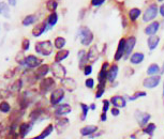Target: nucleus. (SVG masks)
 Listing matches in <instances>:
<instances>
[{
  "label": "nucleus",
  "mask_w": 164,
  "mask_h": 139,
  "mask_svg": "<svg viewBox=\"0 0 164 139\" xmlns=\"http://www.w3.org/2000/svg\"><path fill=\"white\" fill-rule=\"evenodd\" d=\"M78 36L81 38V43L84 46H89L94 41V33L88 27H82L78 31Z\"/></svg>",
  "instance_id": "nucleus-1"
},
{
  "label": "nucleus",
  "mask_w": 164,
  "mask_h": 139,
  "mask_svg": "<svg viewBox=\"0 0 164 139\" xmlns=\"http://www.w3.org/2000/svg\"><path fill=\"white\" fill-rule=\"evenodd\" d=\"M159 13V8L155 3H150L149 6H147V9L145 10V12L143 14V21L144 23H149L152 21L157 17V15Z\"/></svg>",
  "instance_id": "nucleus-2"
},
{
  "label": "nucleus",
  "mask_w": 164,
  "mask_h": 139,
  "mask_svg": "<svg viewBox=\"0 0 164 139\" xmlns=\"http://www.w3.org/2000/svg\"><path fill=\"white\" fill-rule=\"evenodd\" d=\"M35 51L37 53L43 56H50L53 53V44L50 41H42L38 42L35 44Z\"/></svg>",
  "instance_id": "nucleus-3"
},
{
  "label": "nucleus",
  "mask_w": 164,
  "mask_h": 139,
  "mask_svg": "<svg viewBox=\"0 0 164 139\" xmlns=\"http://www.w3.org/2000/svg\"><path fill=\"white\" fill-rule=\"evenodd\" d=\"M50 70H52V73L53 75L58 78V79L63 80L65 78V75H67V71L63 65H61L59 62H55L54 64L50 65Z\"/></svg>",
  "instance_id": "nucleus-4"
},
{
  "label": "nucleus",
  "mask_w": 164,
  "mask_h": 139,
  "mask_svg": "<svg viewBox=\"0 0 164 139\" xmlns=\"http://www.w3.org/2000/svg\"><path fill=\"white\" fill-rule=\"evenodd\" d=\"M150 118H151L150 113H144V111H141V110H136L135 111V119H136L138 125L141 127L146 126L148 124V122H149Z\"/></svg>",
  "instance_id": "nucleus-5"
},
{
  "label": "nucleus",
  "mask_w": 164,
  "mask_h": 139,
  "mask_svg": "<svg viewBox=\"0 0 164 139\" xmlns=\"http://www.w3.org/2000/svg\"><path fill=\"white\" fill-rule=\"evenodd\" d=\"M161 81V76L160 75H153V76H149L145 78L143 81V86L145 88L152 89L159 86V83Z\"/></svg>",
  "instance_id": "nucleus-6"
},
{
  "label": "nucleus",
  "mask_w": 164,
  "mask_h": 139,
  "mask_svg": "<svg viewBox=\"0 0 164 139\" xmlns=\"http://www.w3.org/2000/svg\"><path fill=\"white\" fill-rule=\"evenodd\" d=\"M136 45V38L135 36H129L126 38V47H124V59L130 58L132 55V51Z\"/></svg>",
  "instance_id": "nucleus-7"
},
{
  "label": "nucleus",
  "mask_w": 164,
  "mask_h": 139,
  "mask_svg": "<svg viewBox=\"0 0 164 139\" xmlns=\"http://www.w3.org/2000/svg\"><path fill=\"white\" fill-rule=\"evenodd\" d=\"M65 98V91H63V89H56L54 90L52 93H50V104L52 105H58L60 102L63 100Z\"/></svg>",
  "instance_id": "nucleus-8"
},
{
  "label": "nucleus",
  "mask_w": 164,
  "mask_h": 139,
  "mask_svg": "<svg viewBox=\"0 0 164 139\" xmlns=\"http://www.w3.org/2000/svg\"><path fill=\"white\" fill-rule=\"evenodd\" d=\"M109 68V62H104L102 65V68L100 70L99 74H98V80H99V85H103L105 86V83L107 81V71Z\"/></svg>",
  "instance_id": "nucleus-9"
},
{
  "label": "nucleus",
  "mask_w": 164,
  "mask_h": 139,
  "mask_svg": "<svg viewBox=\"0 0 164 139\" xmlns=\"http://www.w3.org/2000/svg\"><path fill=\"white\" fill-rule=\"evenodd\" d=\"M124 47H126V38H122L118 43L117 49H116V53H115V61H119L122 57H124Z\"/></svg>",
  "instance_id": "nucleus-10"
},
{
  "label": "nucleus",
  "mask_w": 164,
  "mask_h": 139,
  "mask_svg": "<svg viewBox=\"0 0 164 139\" xmlns=\"http://www.w3.org/2000/svg\"><path fill=\"white\" fill-rule=\"evenodd\" d=\"M42 59L38 58L35 56H28L25 58V63L24 65H27L28 68H37L39 65H41Z\"/></svg>",
  "instance_id": "nucleus-11"
},
{
  "label": "nucleus",
  "mask_w": 164,
  "mask_h": 139,
  "mask_svg": "<svg viewBox=\"0 0 164 139\" xmlns=\"http://www.w3.org/2000/svg\"><path fill=\"white\" fill-rule=\"evenodd\" d=\"M50 28V26L47 23H40L33 28L32 30V36H40L41 34H43L46 30H48Z\"/></svg>",
  "instance_id": "nucleus-12"
},
{
  "label": "nucleus",
  "mask_w": 164,
  "mask_h": 139,
  "mask_svg": "<svg viewBox=\"0 0 164 139\" xmlns=\"http://www.w3.org/2000/svg\"><path fill=\"white\" fill-rule=\"evenodd\" d=\"M54 86H55V81L53 78H50H50H44L40 83V89L42 92H48L54 88Z\"/></svg>",
  "instance_id": "nucleus-13"
},
{
  "label": "nucleus",
  "mask_w": 164,
  "mask_h": 139,
  "mask_svg": "<svg viewBox=\"0 0 164 139\" xmlns=\"http://www.w3.org/2000/svg\"><path fill=\"white\" fill-rule=\"evenodd\" d=\"M111 104L117 108H124L127 106V100L120 95H115L111 98Z\"/></svg>",
  "instance_id": "nucleus-14"
},
{
  "label": "nucleus",
  "mask_w": 164,
  "mask_h": 139,
  "mask_svg": "<svg viewBox=\"0 0 164 139\" xmlns=\"http://www.w3.org/2000/svg\"><path fill=\"white\" fill-rule=\"evenodd\" d=\"M118 72H119V68H118L117 64H113L109 66V71H107V81L109 83H114L116 77L118 75Z\"/></svg>",
  "instance_id": "nucleus-15"
},
{
  "label": "nucleus",
  "mask_w": 164,
  "mask_h": 139,
  "mask_svg": "<svg viewBox=\"0 0 164 139\" xmlns=\"http://www.w3.org/2000/svg\"><path fill=\"white\" fill-rule=\"evenodd\" d=\"M159 28H160V23H159V21H152V23H150V24L145 28V33L149 36H155V33L158 32Z\"/></svg>",
  "instance_id": "nucleus-16"
},
{
  "label": "nucleus",
  "mask_w": 164,
  "mask_h": 139,
  "mask_svg": "<svg viewBox=\"0 0 164 139\" xmlns=\"http://www.w3.org/2000/svg\"><path fill=\"white\" fill-rule=\"evenodd\" d=\"M144 59H145V55L143 53H140V51L132 53L131 56H130V62L134 65L141 64L144 61Z\"/></svg>",
  "instance_id": "nucleus-17"
},
{
  "label": "nucleus",
  "mask_w": 164,
  "mask_h": 139,
  "mask_svg": "<svg viewBox=\"0 0 164 139\" xmlns=\"http://www.w3.org/2000/svg\"><path fill=\"white\" fill-rule=\"evenodd\" d=\"M100 56V53L98 51V47L96 45H94L92 47H90L89 51L87 53V57H88V61H90V62H94V61H97L98 58Z\"/></svg>",
  "instance_id": "nucleus-18"
},
{
  "label": "nucleus",
  "mask_w": 164,
  "mask_h": 139,
  "mask_svg": "<svg viewBox=\"0 0 164 139\" xmlns=\"http://www.w3.org/2000/svg\"><path fill=\"white\" fill-rule=\"evenodd\" d=\"M69 113H71V106L69 104H61V105H58V107H57L55 110L56 115H68Z\"/></svg>",
  "instance_id": "nucleus-19"
},
{
  "label": "nucleus",
  "mask_w": 164,
  "mask_h": 139,
  "mask_svg": "<svg viewBox=\"0 0 164 139\" xmlns=\"http://www.w3.org/2000/svg\"><path fill=\"white\" fill-rule=\"evenodd\" d=\"M159 43H160V38L158 36H150L147 40V44H148V47H149L150 51L155 49Z\"/></svg>",
  "instance_id": "nucleus-20"
},
{
  "label": "nucleus",
  "mask_w": 164,
  "mask_h": 139,
  "mask_svg": "<svg viewBox=\"0 0 164 139\" xmlns=\"http://www.w3.org/2000/svg\"><path fill=\"white\" fill-rule=\"evenodd\" d=\"M62 83H63V86L65 87V89H67L68 91L72 92L76 88V83L72 78H65V79L62 80Z\"/></svg>",
  "instance_id": "nucleus-21"
},
{
  "label": "nucleus",
  "mask_w": 164,
  "mask_h": 139,
  "mask_svg": "<svg viewBox=\"0 0 164 139\" xmlns=\"http://www.w3.org/2000/svg\"><path fill=\"white\" fill-rule=\"evenodd\" d=\"M98 130V127L96 125H87V126L83 127L82 130H81V134H82L83 136H89L91 134L96 133Z\"/></svg>",
  "instance_id": "nucleus-22"
},
{
  "label": "nucleus",
  "mask_w": 164,
  "mask_h": 139,
  "mask_svg": "<svg viewBox=\"0 0 164 139\" xmlns=\"http://www.w3.org/2000/svg\"><path fill=\"white\" fill-rule=\"evenodd\" d=\"M48 72H50V66L46 64H43V65H41V66H39V68L37 70V72H35V76H37V78H42V77L45 76Z\"/></svg>",
  "instance_id": "nucleus-23"
},
{
  "label": "nucleus",
  "mask_w": 164,
  "mask_h": 139,
  "mask_svg": "<svg viewBox=\"0 0 164 139\" xmlns=\"http://www.w3.org/2000/svg\"><path fill=\"white\" fill-rule=\"evenodd\" d=\"M70 51H67V49H60L58 53H56L55 56V62H61L62 60H65V58H68Z\"/></svg>",
  "instance_id": "nucleus-24"
},
{
  "label": "nucleus",
  "mask_w": 164,
  "mask_h": 139,
  "mask_svg": "<svg viewBox=\"0 0 164 139\" xmlns=\"http://www.w3.org/2000/svg\"><path fill=\"white\" fill-rule=\"evenodd\" d=\"M141 14H142V11L138 8H133V9H131L129 11V17L131 19V21H137V18L141 16Z\"/></svg>",
  "instance_id": "nucleus-25"
},
{
  "label": "nucleus",
  "mask_w": 164,
  "mask_h": 139,
  "mask_svg": "<svg viewBox=\"0 0 164 139\" xmlns=\"http://www.w3.org/2000/svg\"><path fill=\"white\" fill-rule=\"evenodd\" d=\"M161 72V68L159 66L157 63H152V64H150L147 68V74L149 75V76H153V75L158 74Z\"/></svg>",
  "instance_id": "nucleus-26"
},
{
  "label": "nucleus",
  "mask_w": 164,
  "mask_h": 139,
  "mask_svg": "<svg viewBox=\"0 0 164 139\" xmlns=\"http://www.w3.org/2000/svg\"><path fill=\"white\" fill-rule=\"evenodd\" d=\"M78 61H79V68H84L85 63L88 61V57L86 51H78Z\"/></svg>",
  "instance_id": "nucleus-27"
},
{
  "label": "nucleus",
  "mask_w": 164,
  "mask_h": 139,
  "mask_svg": "<svg viewBox=\"0 0 164 139\" xmlns=\"http://www.w3.org/2000/svg\"><path fill=\"white\" fill-rule=\"evenodd\" d=\"M54 130V126L52 124L50 125H47L46 127H45V130L42 132L40 135H39L38 137H35V138H32V139H44V138H46L47 136H50V134H52V132H53Z\"/></svg>",
  "instance_id": "nucleus-28"
},
{
  "label": "nucleus",
  "mask_w": 164,
  "mask_h": 139,
  "mask_svg": "<svg viewBox=\"0 0 164 139\" xmlns=\"http://www.w3.org/2000/svg\"><path fill=\"white\" fill-rule=\"evenodd\" d=\"M57 21H58V14H57V12H52L48 15L46 23L50 25V27H53L57 24Z\"/></svg>",
  "instance_id": "nucleus-29"
},
{
  "label": "nucleus",
  "mask_w": 164,
  "mask_h": 139,
  "mask_svg": "<svg viewBox=\"0 0 164 139\" xmlns=\"http://www.w3.org/2000/svg\"><path fill=\"white\" fill-rule=\"evenodd\" d=\"M55 47L58 48V49H62V48L65 47V38H62V36H57L55 38Z\"/></svg>",
  "instance_id": "nucleus-30"
},
{
  "label": "nucleus",
  "mask_w": 164,
  "mask_h": 139,
  "mask_svg": "<svg viewBox=\"0 0 164 139\" xmlns=\"http://www.w3.org/2000/svg\"><path fill=\"white\" fill-rule=\"evenodd\" d=\"M155 130V123H149V124H147L145 127H143V132L147 135H149V136H152L153 132Z\"/></svg>",
  "instance_id": "nucleus-31"
},
{
  "label": "nucleus",
  "mask_w": 164,
  "mask_h": 139,
  "mask_svg": "<svg viewBox=\"0 0 164 139\" xmlns=\"http://www.w3.org/2000/svg\"><path fill=\"white\" fill-rule=\"evenodd\" d=\"M35 21H37L35 15H28L23 19V25L24 26H29V25H32Z\"/></svg>",
  "instance_id": "nucleus-32"
},
{
  "label": "nucleus",
  "mask_w": 164,
  "mask_h": 139,
  "mask_svg": "<svg viewBox=\"0 0 164 139\" xmlns=\"http://www.w3.org/2000/svg\"><path fill=\"white\" fill-rule=\"evenodd\" d=\"M46 8L50 10V11L55 12L56 10H57V8H58V2H57L56 0H48L46 2Z\"/></svg>",
  "instance_id": "nucleus-33"
},
{
  "label": "nucleus",
  "mask_w": 164,
  "mask_h": 139,
  "mask_svg": "<svg viewBox=\"0 0 164 139\" xmlns=\"http://www.w3.org/2000/svg\"><path fill=\"white\" fill-rule=\"evenodd\" d=\"M146 95H147L146 92L136 91L132 96H129V101H135V100H137V98H144V96H146Z\"/></svg>",
  "instance_id": "nucleus-34"
},
{
  "label": "nucleus",
  "mask_w": 164,
  "mask_h": 139,
  "mask_svg": "<svg viewBox=\"0 0 164 139\" xmlns=\"http://www.w3.org/2000/svg\"><path fill=\"white\" fill-rule=\"evenodd\" d=\"M31 128H32V125L31 124H29V123H24V124H22V126H21V134L23 135V136H25V135H26Z\"/></svg>",
  "instance_id": "nucleus-35"
},
{
  "label": "nucleus",
  "mask_w": 164,
  "mask_h": 139,
  "mask_svg": "<svg viewBox=\"0 0 164 139\" xmlns=\"http://www.w3.org/2000/svg\"><path fill=\"white\" fill-rule=\"evenodd\" d=\"M10 109H11V107H10L9 103H6V102L0 103V111L1 113H9Z\"/></svg>",
  "instance_id": "nucleus-36"
},
{
  "label": "nucleus",
  "mask_w": 164,
  "mask_h": 139,
  "mask_svg": "<svg viewBox=\"0 0 164 139\" xmlns=\"http://www.w3.org/2000/svg\"><path fill=\"white\" fill-rule=\"evenodd\" d=\"M81 107H82V120H85L86 117H87L89 107H88L87 105H86V104H84V103L81 104Z\"/></svg>",
  "instance_id": "nucleus-37"
},
{
  "label": "nucleus",
  "mask_w": 164,
  "mask_h": 139,
  "mask_svg": "<svg viewBox=\"0 0 164 139\" xmlns=\"http://www.w3.org/2000/svg\"><path fill=\"white\" fill-rule=\"evenodd\" d=\"M104 91H105V88L103 85H99L98 86V90H97V93H96V98H100L104 94Z\"/></svg>",
  "instance_id": "nucleus-38"
},
{
  "label": "nucleus",
  "mask_w": 164,
  "mask_h": 139,
  "mask_svg": "<svg viewBox=\"0 0 164 139\" xmlns=\"http://www.w3.org/2000/svg\"><path fill=\"white\" fill-rule=\"evenodd\" d=\"M106 0H91L90 1V4L94 8H98V6H101L102 4L105 3Z\"/></svg>",
  "instance_id": "nucleus-39"
},
{
  "label": "nucleus",
  "mask_w": 164,
  "mask_h": 139,
  "mask_svg": "<svg viewBox=\"0 0 164 139\" xmlns=\"http://www.w3.org/2000/svg\"><path fill=\"white\" fill-rule=\"evenodd\" d=\"M109 105H111V101H109V100H104L103 101V113H107L109 110Z\"/></svg>",
  "instance_id": "nucleus-40"
},
{
  "label": "nucleus",
  "mask_w": 164,
  "mask_h": 139,
  "mask_svg": "<svg viewBox=\"0 0 164 139\" xmlns=\"http://www.w3.org/2000/svg\"><path fill=\"white\" fill-rule=\"evenodd\" d=\"M85 85H86V87H87V88H89V89L94 88V78H87V79H86V81H85Z\"/></svg>",
  "instance_id": "nucleus-41"
},
{
  "label": "nucleus",
  "mask_w": 164,
  "mask_h": 139,
  "mask_svg": "<svg viewBox=\"0 0 164 139\" xmlns=\"http://www.w3.org/2000/svg\"><path fill=\"white\" fill-rule=\"evenodd\" d=\"M91 73H92V66L89 64L85 65V66H84V75L88 76V75H90Z\"/></svg>",
  "instance_id": "nucleus-42"
},
{
  "label": "nucleus",
  "mask_w": 164,
  "mask_h": 139,
  "mask_svg": "<svg viewBox=\"0 0 164 139\" xmlns=\"http://www.w3.org/2000/svg\"><path fill=\"white\" fill-rule=\"evenodd\" d=\"M68 123H69V120H68V119H58V121H57V124H58L59 126H62V127L67 126Z\"/></svg>",
  "instance_id": "nucleus-43"
},
{
  "label": "nucleus",
  "mask_w": 164,
  "mask_h": 139,
  "mask_svg": "<svg viewBox=\"0 0 164 139\" xmlns=\"http://www.w3.org/2000/svg\"><path fill=\"white\" fill-rule=\"evenodd\" d=\"M23 51H28L29 49V46H30V42L29 40H27V38H25L23 41Z\"/></svg>",
  "instance_id": "nucleus-44"
},
{
  "label": "nucleus",
  "mask_w": 164,
  "mask_h": 139,
  "mask_svg": "<svg viewBox=\"0 0 164 139\" xmlns=\"http://www.w3.org/2000/svg\"><path fill=\"white\" fill-rule=\"evenodd\" d=\"M111 115L117 117V115H120V110H119V108H117V107H113V108H111Z\"/></svg>",
  "instance_id": "nucleus-45"
},
{
  "label": "nucleus",
  "mask_w": 164,
  "mask_h": 139,
  "mask_svg": "<svg viewBox=\"0 0 164 139\" xmlns=\"http://www.w3.org/2000/svg\"><path fill=\"white\" fill-rule=\"evenodd\" d=\"M1 13H2L6 17H9V8L6 6V4H3L2 6V11H1Z\"/></svg>",
  "instance_id": "nucleus-46"
},
{
  "label": "nucleus",
  "mask_w": 164,
  "mask_h": 139,
  "mask_svg": "<svg viewBox=\"0 0 164 139\" xmlns=\"http://www.w3.org/2000/svg\"><path fill=\"white\" fill-rule=\"evenodd\" d=\"M21 87H22V80H17V81H16V85L13 86V90H14V91H18V90L21 89Z\"/></svg>",
  "instance_id": "nucleus-47"
},
{
  "label": "nucleus",
  "mask_w": 164,
  "mask_h": 139,
  "mask_svg": "<svg viewBox=\"0 0 164 139\" xmlns=\"http://www.w3.org/2000/svg\"><path fill=\"white\" fill-rule=\"evenodd\" d=\"M159 13L161 14L162 17H164V3H162L161 6H159Z\"/></svg>",
  "instance_id": "nucleus-48"
},
{
  "label": "nucleus",
  "mask_w": 164,
  "mask_h": 139,
  "mask_svg": "<svg viewBox=\"0 0 164 139\" xmlns=\"http://www.w3.org/2000/svg\"><path fill=\"white\" fill-rule=\"evenodd\" d=\"M106 119H107V117H106V113H102V115H101V121H106Z\"/></svg>",
  "instance_id": "nucleus-49"
},
{
  "label": "nucleus",
  "mask_w": 164,
  "mask_h": 139,
  "mask_svg": "<svg viewBox=\"0 0 164 139\" xmlns=\"http://www.w3.org/2000/svg\"><path fill=\"white\" fill-rule=\"evenodd\" d=\"M10 6H15L16 4V0H8Z\"/></svg>",
  "instance_id": "nucleus-50"
},
{
  "label": "nucleus",
  "mask_w": 164,
  "mask_h": 139,
  "mask_svg": "<svg viewBox=\"0 0 164 139\" xmlns=\"http://www.w3.org/2000/svg\"><path fill=\"white\" fill-rule=\"evenodd\" d=\"M90 109H91V110H94V109H96V104H91V105H90Z\"/></svg>",
  "instance_id": "nucleus-51"
},
{
  "label": "nucleus",
  "mask_w": 164,
  "mask_h": 139,
  "mask_svg": "<svg viewBox=\"0 0 164 139\" xmlns=\"http://www.w3.org/2000/svg\"><path fill=\"white\" fill-rule=\"evenodd\" d=\"M164 73V63H163V65H162V68H161V74H163Z\"/></svg>",
  "instance_id": "nucleus-52"
},
{
  "label": "nucleus",
  "mask_w": 164,
  "mask_h": 139,
  "mask_svg": "<svg viewBox=\"0 0 164 139\" xmlns=\"http://www.w3.org/2000/svg\"><path fill=\"white\" fill-rule=\"evenodd\" d=\"M2 6H3V3L0 2V13H1V11H2Z\"/></svg>",
  "instance_id": "nucleus-53"
},
{
  "label": "nucleus",
  "mask_w": 164,
  "mask_h": 139,
  "mask_svg": "<svg viewBox=\"0 0 164 139\" xmlns=\"http://www.w3.org/2000/svg\"><path fill=\"white\" fill-rule=\"evenodd\" d=\"M157 1H158V2H163L164 0H157Z\"/></svg>",
  "instance_id": "nucleus-54"
},
{
  "label": "nucleus",
  "mask_w": 164,
  "mask_h": 139,
  "mask_svg": "<svg viewBox=\"0 0 164 139\" xmlns=\"http://www.w3.org/2000/svg\"><path fill=\"white\" fill-rule=\"evenodd\" d=\"M163 98H164V83H163Z\"/></svg>",
  "instance_id": "nucleus-55"
}]
</instances>
